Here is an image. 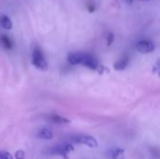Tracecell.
Returning <instances> with one entry per match:
<instances>
[{"mask_svg": "<svg viewBox=\"0 0 160 159\" xmlns=\"http://www.w3.org/2000/svg\"><path fill=\"white\" fill-rule=\"evenodd\" d=\"M86 53L81 52H70L68 55V61L71 65H80L82 64V61L85 57Z\"/></svg>", "mask_w": 160, "mask_h": 159, "instance_id": "obj_5", "label": "cell"}, {"mask_svg": "<svg viewBox=\"0 0 160 159\" xmlns=\"http://www.w3.org/2000/svg\"><path fill=\"white\" fill-rule=\"evenodd\" d=\"M32 64L40 70H47L48 62L39 47H36L32 52Z\"/></svg>", "mask_w": 160, "mask_h": 159, "instance_id": "obj_1", "label": "cell"}, {"mask_svg": "<svg viewBox=\"0 0 160 159\" xmlns=\"http://www.w3.org/2000/svg\"><path fill=\"white\" fill-rule=\"evenodd\" d=\"M127 1V3H128V4H131L132 3V0H126Z\"/></svg>", "mask_w": 160, "mask_h": 159, "instance_id": "obj_17", "label": "cell"}, {"mask_svg": "<svg viewBox=\"0 0 160 159\" xmlns=\"http://www.w3.org/2000/svg\"><path fill=\"white\" fill-rule=\"evenodd\" d=\"M82 65H83V66L89 67L90 69H94V70L98 69L99 67H100L98 61L94 56H92V55H90V54H87V53H86V55H85V57H84V59H83Z\"/></svg>", "mask_w": 160, "mask_h": 159, "instance_id": "obj_6", "label": "cell"}, {"mask_svg": "<svg viewBox=\"0 0 160 159\" xmlns=\"http://www.w3.org/2000/svg\"><path fill=\"white\" fill-rule=\"evenodd\" d=\"M128 61H129L128 57L127 55H124L123 57H121L118 61H116L114 63V65H113L114 69H116V70H123V69H125L128 67Z\"/></svg>", "mask_w": 160, "mask_h": 159, "instance_id": "obj_7", "label": "cell"}, {"mask_svg": "<svg viewBox=\"0 0 160 159\" xmlns=\"http://www.w3.org/2000/svg\"><path fill=\"white\" fill-rule=\"evenodd\" d=\"M142 1H147V0H142Z\"/></svg>", "mask_w": 160, "mask_h": 159, "instance_id": "obj_18", "label": "cell"}, {"mask_svg": "<svg viewBox=\"0 0 160 159\" xmlns=\"http://www.w3.org/2000/svg\"><path fill=\"white\" fill-rule=\"evenodd\" d=\"M136 49L142 53H149L155 50V44L150 40H141L136 44Z\"/></svg>", "mask_w": 160, "mask_h": 159, "instance_id": "obj_3", "label": "cell"}, {"mask_svg": "<svg viewBox=\"0 0 160 159\" xmlns=\"http://www.w3.org/2000/svg\"><path fill=\"white\" fill-rule=\"evenodd\" d=\"M71 142L74 143H79V144H83L86 145L90 148H96L98 147V143L97 142V140L91 136L88 135H78V136H74L71 138Z\"/></svg>", "mask_w": 160, "mask_h": 159, "instance_id": "obj_2", "label": "cell"}, {"mask_svg": "<svg viewBox=\"0 0 160 159\" xmlns=\"http://www.w3.org/2000/svg\"><path fill=\"white\" fill-rule=\"evenodd\" d=\"M74 148L72 145L70 144H64V145H58V146H54L51 149V154L52 155H57V156H62L65 157L71 151H73Z\"/></svg>", "mask_w": 160, "mask_h": 159, "instance_id": "obj_4", "label": "cell"}, {"mask_svg": "<svg viewBox=\"0 0 160 159\" xmlns=\"http://www.w3.org/2000/svg\"><path fill=\"white\" fill-rule=\"evenodd\" d=\"M108 38H109V42H108V45H111L112 43V41H113V35L112 34V33H109V37H108Z\"/></svg>", "mask_w": 160, "mask_h": 159, "instance_id": "obj_16", "label": "cell"}, {"mask_svg": "<svg viewBox=\"0 0 160 159\" xmlns=\"http://www.w3.org/2000/svg\"><path fill=\"white\" fill-rule=\"evenodd\" d=\"M0 159H13V157L8 152L0 151Z\"/></svg>", "mask_w": 160, "mask_h": 159, "instance_id": "obj_13", "label": "cell"}, {"mask_svg": "<svg viewBox=\"0 0 160 159\" xmlns=\"http://www.w3.org/2000/svg\"><path fill=\"white\" fill-rule=\"evenodd\" d=\"M112 157V159H125V151L121 148H117L113 150Z\"/></svg>", "mask_w": 160, "mask_h": 159, "instance_id": "obj_12", "label": "cell"}, {"mask_svg": "<svg viewBox=\"0 0 160 159\" xmlns=\"http://www.w3.org/2000/svg\"><path fill=\"white\" fill-rule=\"evenodd\" d=\"M154 73L158 74V77H160V60L159 61H158V63H157V64L155 65V67H154Z\"/></svg>", "mask_w": 160, "mask_h": 159, "instance_id": "obj_14", "label": "cell"}, {"mask_svg": "<svg viewBox=\"0 0 160 159\" xmlns=\"http://www.w3.org/2000/svg\"><path fill=\"white\" fill-rule=\"evenodd\" d=\"M0 24L3 28L9 30L12 27V22L7 15H2L0 17Z\"/></svg>", "mask_w": 160, "mask_h": 159, "instance_id": "obj_8", "label": "cell"}, {"mask_svg": "<svg viewBox=\"0 0 160 159\" xmlns=\"http://www.w3.org/2000/svg\"><path fill=\"white\" fill-rule=\"evenodd\" d=\"M38 137L39 139H42V140H50L52 138V133L50 129L48 128H42L38 134Z\"/></svg>", "mask_w": 160, "mask_h": 159, "instance_id": "obj_10", "label": "cell"}, {"mask_svg": "<svg viewBox=\"0 0 160 159\" xmlns=\"http://www.w3.org/2000/svg\"><path fill=\"white\" fill-rule=\"evenodd\" d=\"M0 42H1V45L4 47V49H6V50H10L12 48V41L6 35H1Z\"/></svg>", "mask_w": 160, "mask_h": 159, "instance_id": "obj_9", "label": "cell"}, {"mask_svg": "<svg viewBox=\"0 0 160 159\" xmlns=\"http://www.w3.org/2000/svg\"><path fill=\"white\" fill-rule=\"evenodd\" d=\"M50 119L53 122V123H56V124H68L70 121L68 120L67 118L63 117V116H60V115H57V114H53L50 117Z\"/></svg>", "mask_w": 160, "mask_h": 159, "instance_id": "obj_11", "label": "cell"}, {"mask_svg": "<svg viewBox=\"0 0 160 159\" xmlns=\"http://www.w3.org/2000/svg\"><path fill=\"white\" fill-rule=\"evenodd\" d=\"M15 157H16V159H23L24 158V152L22 150L17 151L15 154Z\"/></svg>", "mask_w": 160, "mask_h": 159, "instance_id": "obj_15", "label": "cell"}]
</instances>
